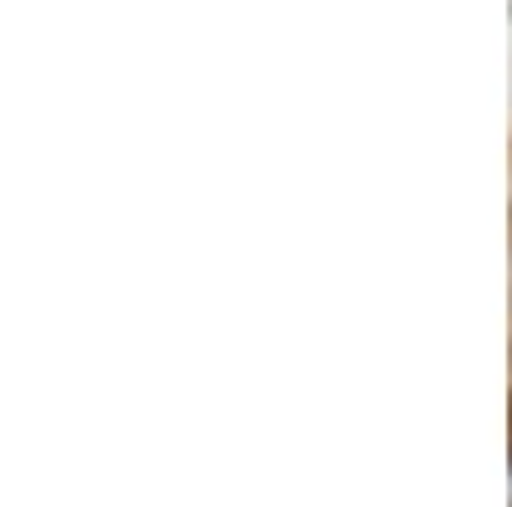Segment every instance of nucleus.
<instances>
[{
	"label": "nucleus",
	"instance_id": "f257e3e1",
	"mask_svg": "<svg viewBox=\"0 0 512 507\" xmlns=\"http://www.w3.org/2000/svg\"><path fill=\"white\" fill-rule=\"evenodd\" d=\"M507 507H512V467H507Z\"/></svg>",
	"mask_w": 512,
	"mask_h": 507
}]
</instances>
